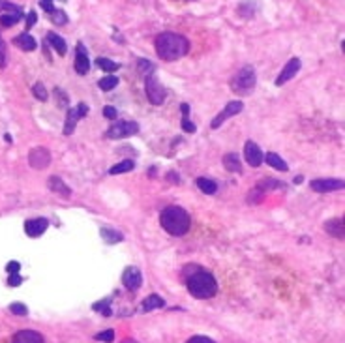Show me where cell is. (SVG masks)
<instances>
[{
	"mask_svg": "<svg viewBox=\"0 0 345 343\" xmlns=\"http://www.w3.org/2000/svg\"><path fill=\"white\" fill-rule=\"evenodd\" d=\"M104 116H105V118H109V120H115L116 116H118V113H116L115 107H111V105H105V107H104Z\"/></svg>",
	"mask_w": 345,
	"mask_h": 343,
	"instance_id": "37",
	"label": "cell"
},
{
	"mask_svg": "<svg viewBox=\"0 0 345 343\" xmlns=\"http://www.w3.org/2000/svg\"><path fill=\"white\" fill-rule=\"evenodd\" d=\"M324 231L329 234H332V236H336V238H340V240H343V236H345V225H343V219H340V218H332V219H329L327 224H324Z\"/></svg>",
	"mask_w": 345,
	"mask_h": 343,
	"instance_id": "17",
	"label": "cell"
},
{
	"mask_svg": "<svg viewBox=\"0 0 345 343\" xmlns=\"http://www.w3.org/2000/svg\"><path fill=\"white\" fill-rule=\"evenodd\" d=\"M4 66H6V44L0 38V68H4Z\"/></svg>",
	"mask_w": 345,
	"mask_h": 343,
	"instance_id": "41",
	"label": "cell"
},
{
	"mask_svg": "<svg viewBox=\"0 0 345 343\" xmlns=\"http://www.w3.org/2000/svg\"><path fill=\"white\" fill-rule=\"evenodd\" d=\"M122 343H137V341H135V339H124Z\"/></svg>",
	"mask_w": 345,
	"mask_h": 343,
	"instance_id": "47",
	"label": "cell"
},
{
	"mask_svg": "<svg viewBox=\"0 0 345 343\" xmlns=\"http://www.w3.org/2000/svg\"><path fill=\"white\" fill-rule=\"evenodd\" d=\"M49 221L45 218H32L28 219L27 224H25V231H27L28 236H32V238H38L42 234L45 233V229H47Z\"/></svg>",
	"mask_w": 345,
	"mask_h": 343,
	"instance_id": "15",
	"label": "cell"
},
{
	"mask_svg": "<svg viewBox=\"0 0 345 343\" xmlns=\"http://www.w3.org/2000/svg\"><path fill=\"white\" fill-rule=\"evenodd\" d=\"M13 44L19 47V49H23V51H34L36 49V39L30 36V34H27V32H23V34H19L15 39H13Z\"/></svg>",
	"mask_w": 345,
	"mask_h": 343,
	"instance_id": "21",
	"label": "cell"
},
{
	"mask_svg": "<svg viewBox=\"0 0 345 343\" xmlns=\"http://www.w3.org/2000/svg\"><path fill=\"white\" fill-rule=\"evenodd\" d=\"M10 311H11V313H15V315H23V317L28 313L27 306L21 304V302H13V304L10 306Z\"/></svg>",
	"mask_w": 345,
	"mask_h": 343,
	"instance_id": "35",
	"label": "cell"
},
{
	"mask_svg": "<svg viewBox=\"0 0 345 343\" xmlns=\"http://www.w3.org/2000/svg\"><path fill=\"white\" fill-rule=\"evenodd\" d=\"M19 268H21V265H19V263L11 261L10 265L6 267V270H8V272H10V274H17V272H19Z\"/></svg>",
	"mask_w": 345,
	"mask_h": 343,
	"instance_id": "44",
	"label": "cell"
},
{
	"mask_svg": "<svg viewBox=\"0 0 345 343\" xmlns=\"http://www.w3.org/2000/svg\"><path fill=\"white\" fill-rule=\"evenodd\" d=\"M98 85H99V88L102 90H113V88L118 85V77H115V75H107V77H104V79H99L98 81Z\"/></svg>",
	"mask_w": 345,
	"mask_h": 343,
	"instance_id": "29",
	"label": "cell"
},
{
	"mask_svg": "<svg viewBox=\"0 0 345 343\" xmlns=\"http://www.w3.org/2000/svg\"><path fill=\"white\" fill-rule=\"evenodd\" d=\"M224 167L231 173H238L242 174V164H240V158L236 156V154H225L224 156Z\"/></svg>",
	"mask_w": 345,
	"mask_h": 343,
	"instance_id": "20",
	"label": "cell"
},
{
	"mask_svg": "<svg viewBox=\"0 0 345 343\" xmlns=\"http://www.w3.org/2000/svg\"><path fill=\"white\" fill-rule=\"evenodd\" d=\"M88 113V105L87 104H79L77 107H73V109H70L66 113V124H64V133L66 135H71L73 133V130H75L77 122L81 118H85Z\"/></svg>",
	"mask_w": 345,
	"mask_h": 343,
	"instance_id": "8",
	"label": "cell"
},
{
	"mask_svg": "<svg viewBox=\"0 0 345 343\" xmlns=\"http://www.w3.org/2000/svg\"><path fill=\"white\" fill-rule=\"evenodd\" d=\"M13 343H45L44 336L34 330H21L13 336Z\"/></svg>",
	"mask_w": 345,
	"mask_h": 343,
	"instance_id": "16",
	"label": "cell"
},
{
	"mask_svg": "<svg viewBox=\"0 0 345 343\" xmlns=\"http://www.w3.org/2000/svg\"><path fill=\"white\" fill-rule=\"evenodd\" d=\"M73 66H75V71L79 75H87L88 70H90V60H88L87 49H85L83 44H77L75 47V62H73Z\"/></svg>",
	"mask_w": 345,
	"mask_h": 343,
	"instance_id": "14",
	"label": "cell"
},
{
	"mask_svg": "<svg viewBox=\"0 0 345 343\" xmlns=\"http://www.w3.org/2000/svg\"><path fill=\"white\" fill-rule=\"evenodd\" d=\"M135 167V164H133L132 159H122V162H118L116 165H113L109 169V174H122V173H130V171Z\"/></svg>",
	"mask_w": 345,
	"mask_h": 343,
	"instance_id": "25",
	"label": "cell"
},
{
	"mask_svg": "<svg viewBox=\"0 0 345 343\" xmlns=\"http://www.w3.org/2000/svg\"><path fill=\"white\" fill-rule=\"evenodd\" d=\"M49 188L53 193H56V195L64 197V199H68V197L71 195V190L68 188L66 182H62V178H58V176H51L49 178Z\"/></svg>",
	"mask_w": 345,
	"mask_h": 343,
	"instance_id": "18",
	"label": "cell"
},
{
	"mask_svg": "<svg viewBox=\"0 0 345 343\" xmlns=\"http://www.w3.org/2000/svg\"><path fill=\"white\" fill-rule=\"evenodd\" d=\"M169 178L173 180V182H178V176H176L175 173H169Z\"/></svg>",
	"mask_w": 345,
	"mask_h": 343,
	"instance_id": "46",
	"label": "cell"
},
{
	"mask_svg": "<svg viewBox=\"0 0 345 343\" xmlns=\"http://www.w3.org/2000/svg\"><path fill=\"white\" fill-rule=\"evenodd\" d=\"M137 71L141 73L143 77L154 75V71H156V66H154L152 62L145 60V58H139L137 60Z\"/></svg>",
	"mask_w": 345,
	"mask_h": 343,
	"instance_id": "28",
	"label": "cell"
},
{
	"mask_svg": "<svg viewBox=\"0 0 345 343\" xmlns=\"http://www.w3.org/2000/svg\"><path fill=\"white\" fill-rule=\"evenodd\" d=\"M255 83H257L255 70H253L252 66H244V68H240V70L235 73V77L231 79V90L235 94H238V96H248V94L253 92Z\"/></svg>",
	"mask_w": 345,
	"mask_h": 343,
	"instance_id": "4",
	"label": "cell"
},
{
	"mask_svg": "<svg viewBox=\"0 0 345 343\" xmlns=\"http://www.w3.org/2000/svg\"><path fill=\"white\" fill-rule=\"evenodd\" d=\"M96 339H98V341L111 343L113 339H115V330H105V332H99L98 336H96Z\"/></svg>",
	"mask_w": 345,
	"mask_h": 343,
	"instance_id": "36",
	"label": "cell"
},
{
	"mask_svg": "<svg viewBox=\"0 0 345 343\" xmlns=\"http://www.w3.org/2000/svg\"><path fill=\"white\" fill-rule=\"evenodd\" d=\"M188 343H214L210 338H207V336H193V338L188 339Z\"/></svg>",
	"mask_w": 345,
	"mask_h": 343,
	"instance_id": "40",
	"label": "cell"
},
{
	"mask_svg": "<svg viewBox=\"0 0 345 343\" xmlns=\"http://www.w3.org/2000/svg\"><path fill=\"white\" fill-rule=\"evenodd\" d=\"M182 128H184V131H188V133H193V131H195V124L190 122L188 116H182Z\"/></svg>",
	"mask_w": 345,
	"mask_h": 343,
	"instance_id": "38",
	"label": "cell"
},
{
	"mask_svg": "<svg viewBox=\"0 0 345 343\" xmlns=\"http://www.w3.org/2000/svg\"><path fill=\"white\" fill-rule=\"evenodd\" d=\"M19 19H21V13H4V15H0V25L2 27H13Z\"/></svg>",
	"mask_w": 345,
	"mask_h": 343,
	"instance_id": "30",
	"label": "cell"
},
{
	"mask_svg": "<svg viewBox=\"0 0 345 343\" xmlns=\"http://www.w3.org/2000/svg\"><path fill=\"white\" fill-rule=\"evenodd\" d=\"M263 162H267L270 167H274V169H278V171H287V164H285L283 158L278 156L276 152H269L267 156H265Z\"/></svg>",
	"mask_w": 345,
	"mask_h": 343,
	"instance_id": "24",
	"label": "cell"
},
{
	"mask_svg": "<svg viewBox=\"0 0 345 343\" xmlns=\"http://www.w3.org/2000/svg\"><path fill=\"white\" fill-rule=\"evenodd\" d=\"M195 186H197L203 193H207V195H214V193L218 191V184L210 178H197L195 180Z\"/></svg>",
	"mask_w": 345,
	"mask_h": 343,
	"instance_id": "23",
	"label": "cell"
},
{
	"mask_svg": "<svg viewBox=\"0 0 345 343\" xmlns=\"http://www.w3.org/2000/svg\"><path fill=\"white\" fill-rule=\"evenodd\" d=\"M45 44H51L53 47L56 49V53L60 56H64L66 55V51H68V45H66V42L58 36V34H55V32H47V36H45Z\"/></svg>",
	"mask_w": 345,
	"mask_h": 343,
	"instance_id": "19",
	"label": "cell"
},
{
	"mask_svg": "<svg viewBox=\"0 0 345 343\" xmlns=\"http://www.w3.org/2000/svg\"><path fill=\"white\" fill-rule=\"evenodd\" d=\"M102 238H104L107 244H116V242L124 240V236H122V233L115 231V229H102Z\"/></svg>",
	"mask_w": 345,
	"mask_h": 343,
	"instance_id": "26",
	"label": "cell"
},
{
	"mask_svg": "<svg viewBox=\"0 0 345 343\" xmlns=\"http://www.w3.org/2000/svg\"><path fill=\"white\" fill-rule=\"evenodd\" d=\"M145 79H147L145 88H147L148 102H150L152 105H161L165 102V96H167V90L164 88V85L158 81V77L156 75H148V77H145Z\"/></svg>",
	"mask_w": 345,
	"mask_h": 343,
	"instance_id": "5",
	"label": "cell"
},
{
	"mask_svg": "<svg viewBox=\"0 0 345 343\" xmlns=\"http://www.w3.org/2000/svg\"><path fill=\"white\" fill-rule=\"evenodd\" d=\"M244 158H246L248 165H252V167H259V165L263 164L265 154H263V150L259 148L257 143L248 141L246 147H244Z\"/></svg>",
	"mask_w": 345,
	"mask_h": 343,
	"instance_id": "11",
	"label": "cell"
},
{
	"mask_svg": "<svg viewBox=\"0 0 345 343\" xmlns=\"http://www.w3.org/2000/svg\"><path fill=\"white\" fill-rule=\"evenodd\" d=\"M312 190L317 193H330V191H340L345 188L343 180L340 178H317L312 180Z\"/></svg>",
	"mask_w": 345,
	"mask_h": 343,
	"instance_id": "10",
	"label": "cell"
},
{
	"mask_svg": "<svg viewBox=\"0 0 345 343\" xmlns=\"http://www.w3.org/2000/svg\"><path fill=\"white\" fill-rule=\"evenodd\" d=\"M94 64L98 66L99 70H104V71H107V73H113V71H116L120 66L116 64V62H113L111 58H104V56H99V58H96V62Z\"/></svg>",
	"mask_w": 345,
	"mask_h": 343,
	"instance_id": "27",
	"label": "cell"
},
{
	"mask_svg": "<svg viewBox=\"0 0 345 343\" xmlns=\"http://www.w3.org/2000/svg\"><path fill=\"white\" fill-rule=\"evenodd\" d=\"M263 197H265V191L259 190L257 186H255V188L250 191V195H248V203H252V205H255V203H261V201H263Z\"/></svg>",
	"mask_w": 345,
	"mask_h": 343,
	"instance_id": "34",
	"label": "cell"
},
{
	"mask_svg": "<svg viewBox=\"0 0 345 343\" xmlns=\"http://www.w3.org/2000/svg\"><path fill=\"white\" fill-rule=\"evenodd\" d=\"M159 224H161V227H164L167 233L173 234V236H182V234L188 233L192 219H190V214H188L184 208L167 207L164 212H161V216H159Z\"/></svg>",
	"mask_w": 345,
	"mask_h": 343,
	"instance_id": "2",
	"label": "cell"
},
{
	"mask_svg": "<svg viewBox=\"0 0 345 343\" xmlns=\"http://www.w3.org/2000/svg\"><path fill=\"white\" fill-rule=\"evenodd\" d=\"M164 306H165V302L159 294H150V296H147V298L143 300V311L159 310V308H164Z\"/></svg>",
	"mask_w": 345,
	"mask_h": 343,
	"instance_id": "22",
	"label": "cell"
},
{
	"mask_svg": "<svg viewBox=\"0 0 345 343\" xmlns=\"http://www.w3.org/2000/svg\"><path fill=\"white\" fill-rule=\"evenodd\" d=\"M135 133H139L137 122H124L122 120V122H116V124L111 126L105 135L109 139H126V137H132Z\"/></svg>",
	"mask_w": 345,
	"mask_h": 343,
	"instance_id": "6",
	"label": "cell"
},
{
	"mask_svg": "<svg viewBox=\"0 0 345 343\" xmlns=\"http://www.w3.org/2000/svg\"><path fill=\"white\" fill-rule=\"evenodd\" d=\"M32 92L39 102H45V99L49 98V96H47V90H45V87H44V83H36V85L32 87Z\"/></svg>",
	"mask_w": 345,
	"mask_h": 343,
	"instance_id": "33",
	"label": "cell"
},
{
	"mask_svg": "<svg viewBox=\"0 0 345 343\" xmlns=\"http://www.w3.org/2000/svg\"><path fill=\"white\" fill-rule=\"evenodd\" d=\"M276 186H279V188H283V182H278V180L274 178H265L263 182H259V190H263V191H269V190H276Z\"/></svg>",
	"mask_w": 345,
	"mask_h": 343,
	"instance_id": "31",
	"label": "cell"
},
{
	"mask_svg": "<svg viewBox=\"0 0 345 343\" xmlns=\"http://www.w3.org/2000/svg\"><path fill=\"white\" fill-rule=\"evenodd\" d=\"M242 109H244V104H242V102H238V99H235V102H229V104H227L224 109H221V113H218L216 116H214V120L210 122V128H212V130H218V128L224 124L225 120L233 118V116H236L238 113H242Z\"/></svg>",
	"mask_w": 345,
	"mask_h": 343,
	"instance_id": "7",
	"label": "cell"
},
{
	"mask_svg": "<svg viewBox=\"0 0 345 343\" xmlns=\"http://www.w3.org/2000/svg\"><path fill=\"white\" fill-rule=\"evenodd\" d=\"M188 291L195 296V298H212L218 293V284L214 279L212 274L197 270L188 278Z\"/></svg>",
	"mask_w": 345,
	"mask_h": 343,
	"instance_id": "3",
	"label": "cell"
},
{
	"mask_svg": "<svg viewBox=\"0 0 345 343\" xmlns=\"http://www.w3.org/2000/svg\"><path fill=\"white\" fill-rule=\"evenodd\" d=\"M36 21H38V15H36V11H30L27 15V27L30 28V27H34L36 25Z\"/></svg>",
	"mask_w": 345,
	"mask_h": 343,
	"instance_id": "43",
	"label": "cell"
},
{
	"mask_svg": "<svg viewBox=\"0 0 345 343\" xmlns=\"http://www.w3.org/2000/svg\"><path fill=\"white\" fill-rule=\"evenodd\" d=\"M49 15H51V21L55 23V25H66V23H68V15L62 10H56V8H55V10L51 11Z\"/></svg>",
	"mask_w": 345,
	"mask_h": 343,
	"instance_id": "32",
	"label": "cell"
},
{
	"mask_svg": "<svg viewBox=\"0 0 345 343\" xmlns=\"http://www.w3.org/2000/svg\"><path fill=\"white\" fill-rule=\"evenodd\" d=\"M21 276L19 274H10V279H8V285L10 287H17V285H21Z\"/></svg>",
	"mask_w": 345,
	"mask_h": 343,
	"instance_id": "39",
	"label": "cell"
},
{
	"mask_svg": "<svg viewBox=\"0 0 345 343\" xmlns=\"http://www.w3.org/2000/svg\"><path fill=\"white\" fill-rule=\"evenodd\" d=\"M28 164L34 169H45L51 164V152L44 147H36L28 152Z\"/></svg>",
	"mask_w": 345,
	"mask_h": 343,
	"instance_id": "9",
	"label": "cell"
},
{
	"mask_svg": "<svg viewBox=\"0 0 345 343\" xmlns=\"http://www.w3.org/2000/svg\"><path fill=\"white\" fill-rule=\"evenodd\" d=\"M300 58H291L289 62H287V64L283 66V70H281V73H279L278 75V79H276V85H278V87H281V85H285V83L287 81H291V79H293V77L296 75V73H298V71H300Z\"/></svg>",
	"mask_w": 345,
	"mask_h": 343,
	"instance_id": "12",
	"label": "cell"
},
{
	"mask_svg": "<svg viewBox=\"0 0 345 343\" xmlns=\"http://www.w3.org/2000/svg\"><path fill=\"white\" fill-rule=\"evenodd\" d=\"M154 47H156V53H158V56L161 60H165V62H175V60L188 55L190 42H188L184 36H180V34L164 32L156 38Z\"/></svg>",
	"mask_w": 345,
	"mask_h": 343,
	"instance_id": "1",
	"label": "cell"
},
{
	"mask_svg": "<svg viewBox=\"0 0 345 343\" xmlns=\"http://www.w3.org/2000/svg\"><path fill=\"white\" fill-rule=\"evenodd\" d=\"M55 92L58 94V96H60V92H58V88H56ZM58 105H62V107H66V105H68V96H66V94H64V92H62V98L58 99Z\"/></svg>",
	"mask_w": 345,
	"mask_h": 343,
	"instance_id": "45",
	"label": "cell"
},
{
	"mask_svg": "<svg viewBox=\"0 0 345 343\" xmlns=\"http://www.w3.org/2000/svg\"><path fill=\"white\" fill-rule=\"evenodd\" d=\"M122 284L126 285L130 291H137L143 284V274L139 268L135 267H128L122 274Z\"/></svg>",
	"mask_w": 345,
	"mask_h": 343,
	"instance_id": "13",
	"label": "cell"
},
{
	"mask_svg": "<svg viewBox=\"0 0 345 343\" xmlns=\"http://www.w3.org/2000/svg\"><path fill=\"white\" fill-rule=\"evenodd\" d=\"M39 6L44 8L47 13H51V11L55 10V6H53V0H39Z\"/></svg>",
	"mask_w": 345,
	"mask_h": 343,
	"instance_id": "42",
	"label": "cell"
}]
</instances>
